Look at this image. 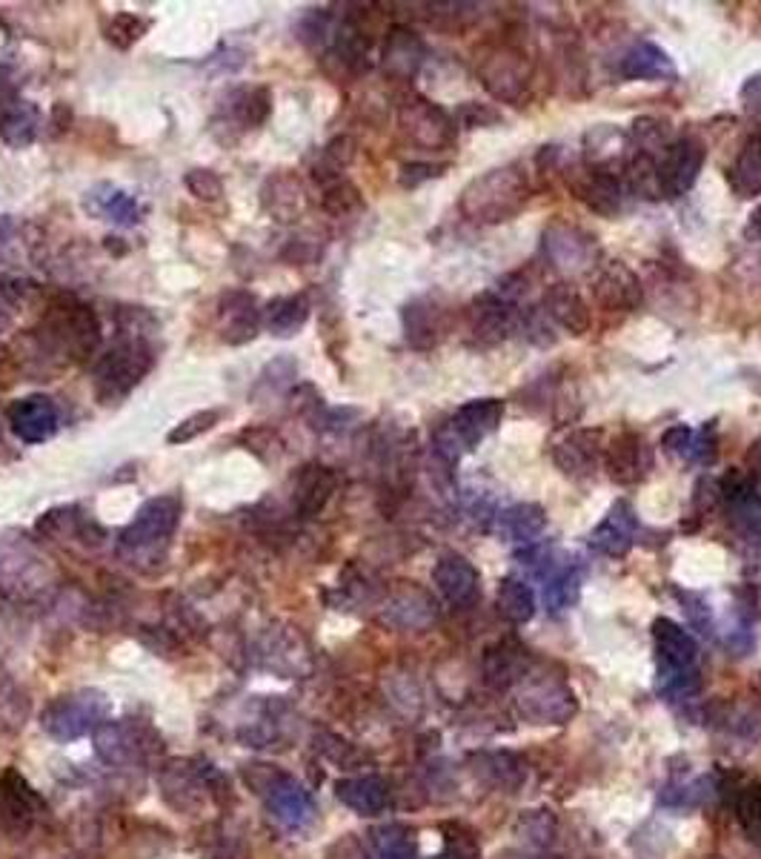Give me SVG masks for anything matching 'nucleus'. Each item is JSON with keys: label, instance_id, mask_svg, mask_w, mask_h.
I'll list each match as a JSON object with an SVG mask.
<instances>
[{"label": "nucleus", "instance_id": "obj_4", "mask_svg": "<svg viewBox=\"0 0 761 859\" xmlns=\"http://www.w3.org/2000/svg\"><path fill=\"white\" fill-rule=\"evenodd\" d=\"M152 347L144 338H123L95 364V393L100 402H118L152 369Z\"/></svg>", "mask_w": 761, "mask_h": 859}, {"label": "nucleus", "instance_id": "obj_7", "mask_svg": "<svg viewBox=\"0 0 761 859\" xmlns=\"http://www.w3.org/2000/svg\"><path fill=\"white\" fill-rule=\"evenodd\" d=\"M708 161V149L695 135H681L673 144L661 149L655 158V189L664 198H681L699 181L701 169Z\"/></svg>", "mask_w": 761, "mask_h": 859}, {"label": "nucleus", "instance_id": "obj_43", "mask_svg": "<svg viewBox=\"0 0 761 859\" xmlns=\"http://www.w3.org/2000/svg\"><path fill=\"white\" fill-rule=\"evenodd\" d=\"M293 378H295V364L289 362V358H278V362H273L264 373H260L258 384H255V393H260V389L267 387L269 398L280 396V393L293 384Z\"/></svg>", "mask_w": 761, "mask_h": 859}, {"label": "nucleus", "instance_id": "obj_27", "mask_svg": "<svg viewBox=\"0 0 761 859\" xmlns=\"http://www.w3.org/2000/svg\"><path fill=\"white\" fill-rule=\"evenodd\" d=\"M83 209L89 215H98V218H107L115 224H135L140 218V207L135 201V195L123 192V189L112 187V184H98L92 192H87L83 198Z\"/></svg>", "mask_w": 761, "mask_h": 859}, {"label": "nucleus", "instance_id": "obj_44", "mask_svg": "<svg viewBox=\"0 0 761 859\" xmlns=\"http://www.w3.org/2000/svg\"><path fill=\"white\" fill-rule=\"evenodd\" d=\"M693 436H695L693 427H688V424H675V427H670L668 433L661 436V444H664V451H668L670 456H675V458H681V462L690 464Z\"/></svg>", "mask_w": 761, "mask_h": 859}, {"label": "nucleus", "instance_id": "obj_19", "mask_svg": "<svg viewBox=\"0 0 761 859\" xmlns=\"http://www.w3.org/2000/svg\"><path fill=\"white\" fill-rule=\"evenodd\" d=\"M267 806L273 819L287 831H300L307 828L315 817L313 797L289 777H280L273 788H269Z\"/></svg>", "mask_w": 761, "mask_h": 859}, {"label": "nucleus", "instance_id": "obj_22", "mask_svg": "<svg viewBox=\"0 0 761 859\" xmlns=\"http://www.w3.org/2000/svg\"><path fill=\"white\" fill-rule=\"evenodd\" d=\"M621 78L627 81H668L675 75V63L668 52L655 43L641 41L624 52L619 63Z\"/></svg>", "mask_w": 761, "mask_h": 859}, {"label": "nucleus", "instance_id": "obj_46", "mask_svg": "<svg viewBox=\"0 0 761 859\" xmlns=\"http://www.w3.org/2000/svg\"><path fill=\"white\" fill-rule=\"evenodd\" d=\"M438 175H444V167H438V164H407V167H401V184L418 187V184L438 178Z\"/></svg>", "mask_w": 761, "mask_h": 859}, {"label": "nucleus", "instance_id": "obj_36", "mask_svg": "<svg viewBox=\"0 0 761 859\" xmlns=\"http://www.w3.org/2000/svg\"><path fill=\"white\" fill-rule=\"evenodd\" d=\"M495 604H498L501 616L513 624L530 622L535 613L533 591H530V584L518 582V579H504V582H501Z\"/></svg>", "mask_w": 761, "mask_h": 859}, {"label": "nucleus", "instance_id": "obj_28", "mask_svg": "<svg viewBox=\"0 0 761 859\" xmlns=\"http://www.w3.org/2000/svg\"><path fill=\"white\" fill-rule=\"evenodd\" d=\"M309 309L313 307H309V298L304 296V293L280 296L267 304V309L260 313V322H264V327H267L275 338H289L307 324Z\"/></svg>", "mask_w": 761, "mask_h": 859}, {"label": "nucleus", "instance_id": "obj_38", "mask_svg": "<svg viewBox=\"0 0 761 859\" xmlns=\"http://www.w3.org/2000/svg\"><path fill=\"white\" fill-rule=\"evenodd\" d=\"M147 29H149V21L138 18V14L118 12L107 27V41L115 43L118 49H129L132 43L140 41V34L147 32Z\"/></svg>", "mask_w": 761, "mask_h": 859}, {"label": "nucleus", "instance_id": "obj_8", "mask_svg": "<svg viewBox=\"0 0 761 859\" xmlns=\"http://www.w3.org/2000/svg\"><path fill=\"white\" fill-rule=\"evenodd\" d=\"M544 256L561 273H584V269H595L601 264V249L595 238L587 229L564 221L550 224V229L544 233Z\"/></svg>", "mask_w": 761, "mask_h": 859}, {"label": "nucleus", "instance_id": "obj_30", "mask_svg": "<svg viewBox=\"0 0 761 859\" xmlns=\"http://www.w3.org/2000/svg\"><path fill=\"white\" fill-rule=\"evenodd\" d=\"M730 187L739 198H755L761 195V129L748 138V144L735 155L730 169Z\"/></svg>", "mask_w": 761, "mask_h": 859}, {"label": "nucleus", "instance_id": "obj_17", "mask_svg": "<svg viewBox=\"0 0 761 859\" xmlns=\"http://www.w3.org/2000/svg\"><path fill=\"white\" fill-rule=\"evenodd\" d=\"M12 433L27 444H40L52 438L58 430V407L47 396H27L9 407Z\"/></svg>", "mask_w": 761, "mask_h": 859}, {"label": "nucleus", "instance_id": "obj_20", "mask_svg": "<svg viewBox=\"0 0 761 859\" xmlns=\"http://www.w3.org/2000/svg\"><path fill=\"white\" fill-rule=\"evenodd\" d=\"M573 192L581 204H587L593 213L607 215V218L619 215L621 204H624V187H621L619 178L604 167H593L579 172V178L573 181Z\"/></svg>", "mask_w": 761, "mask_h": 859}, {"label": "nucleus", "instance_id": "obj_2", "mask_svg": "<svg viewBox=\"0 0 761 859\" xmlns=\"http://www.w3.org/2000/svg\"><path fill=\"white\" fill-rule=\"evenodd\" d=\"M180 504L178 496L167 493V496L149 498L138 513H135L132 522L127 524V531L120 533L118 539V553L129 562H152L155 556L167 551L169 542H172L175 531H178L180 522Z\"/></svg>", "mask_w": 761, "mask_h": 859}, {"label": "nucleus", "instance_id": "obj_9", "mask_svg": "<svg viewBox=\"0 0 761 859\" xmlns=\"http://www.w3.org/2000/svg\"><path fill=\"white\" fill-rule=\"evenodd\" d=\"M398 118L401 129L421 149H444L453 141L455 129L449 115L441 107H435L433 101H427V98H409V101L401 103Z\"/></svg>", "mask_w": 761, "mask_h": 859}, {"label": "nucleus", "instance_id": "obj_35", "mask_svg": "<svg viewBox=\"0 0 761 859\" xmlns=\"http://www.w3.org/2000/svg\"><path fill=\"white\" fill-rule=\"evenodd\" d=\"M581 593V576L575 567L570 564H561V567H550L547 573V584H544V604H547L550 611H567L579 602Z\"/></svg>", "mask_w": 761, "mask_h": 859}, {"label": "nucleus", "instance_id": "obj_42", "mask_svg": "<svg viewBox=\"0 0 761 859\" xmlns=\"http://www.w3.org/2000/svg\"><path fill=\"white\" fill-rule=\"evenodd\" d=\"M739 822L741 828H744V833L761 846V786H753L741 793Z\"/></svg>", "mask_w": 761, "mask_h": 859}, {"label": "nucleus", "instance_id": "obj_10", "mask_svg": "<svg viewBox=\"0 0 761 859\" xmlns=\"http://www.w3.org/2000/svg\"><path fill=\"white\" fill-rule=\"evenodd\" d=\"M590 289H593L595 304L610 309V313H633L644 298L639 276L624 261L599 264L593 269Z\"/></svg>", "mask_w": 761, "mask_h": 859}, {"label": "nucleus", "instance_id": "obj_5", "mask_svg": "<svg viewBox=\"0 0 761 859\" xmlns=\"http://www.w3.org/2000/svg\"><path fill=\"white\" fill-rule=\"evenodd\" d=\"M109 717V699L98 691H78L69 697H60L49 702L40 713V725L49 737L60 742H75L87 737L89 731H98L100 722Z\"/></svg>", "mask_w": 761, "mask_h": 859}, {"label": "nucleus", "instance_id": "obj_37", "mask_svg": "<svg viewBox=\"0 0 761 859\" xmlns=\"http://www.w3.org/2000/svg\"><path fill=\"white\" fill-rule=\"evenodd\" d=\"M375 853L378 859H418V848L407 828L387 826L375 831Z\"/></svg>", "mask_w": 761, "mask_h": 859}, {"label": "nucleus", "instance_id": "obj_32", "mask_svg": "<svg viewBox=\"0 0 761 859\" xmlns=\"http://www.w3.org/2000/svg\"><path fill=\"white\" fill-rule=\"evenodd\" d=\"M547 527V513L541 511L538 504H515L510 511L498 516V533L513 542H533L541 536V531Z\"/></svg>", "mask_w": 761, "mask_h": 859}, {"label": "nucleus", "instance_id": "obj_3", "mask_svg": "<svg viewBox=\"0 0 761 859\" xmlns=\"http://www.w3.org/2000/svg\"><path fill=\"white\" fill-rule=\"evenodd\" d=\"M504 418V402L501 398H475L453 413L444 427L435 433L438 453L447 462H455L464 453L475 451L487 436H493Z\"/></svg>", "mask_w": 761, "mask_h": 859}, {"label": "nucleus", "instance_id": "obj_49", "mask_svg": "<svg viewBox=\"0 0 761 859\" xmlns=\"http://www.w3.org/2000/svg\"><path fill=\"white\" fill-rule=\"evenodd\" d=\"M744 236H748V241L761 244V207L755 209L753 215H750V221H748V229H744Z\"/></svg>", "mask_w": 761, "mask_h": 859}, {"label": "nucleus", "instance_id": "obj_26", "mask_svg": "<svg viewBox=\"0 0 761 859\" xmlns=\"http://www.w3.org/2000/svg\"><path fill=\"white\" fill-rule=\"evenodd\" d=\"M335 797L349 808V811L360 813V817H375L387 808V786L378 777H355L340 779L335 786Z\"/></svg>", "mask_w": 761, "mask_h": 859}, {"label": "nucleus", "instance_id": "obj_33", "mask_svg": "<svg viewBox=\"0 0 761 859\" xmlns=\"http://www.w3.org/2000/svg\"><path fill=\"white\" fill-rule=\"evenodd\" d=\"M264 207L275 221H293L304 209V189L293 175H275L264 189Z\"/></svg>", "mask_w": 761, "mask_h": 859}, {"label": "nucleus", "instance_id": "obj_23", "mask_svg": "<svg viewBox=\"0 0 761 859\" xmlns=\"http://www.w3.org/2000/svg\"><path fill=\"white\" fill-rule=\"evenodd\" d=\"M335 487H338V478L329 467H324V464L304 467L295 478V507H298L300 516H318L333 498Z\"/></svg>", "mask_w": 761, "mask_h": 859}, {"label": "nucleus", "instance_id": "obj_24", "mask_svg": "<svg viewBox=\"0 0 761 859\" xmlns=\"http://www.w3.org/2000/svg\"><path fill=\"white\" fill-rule=\"evenodd\" d=\"M224 342L238 347L258 336L260 329V309L255 307V298L247 293H229L224 298Z\"/></svg>", "mask_w": 761, "mask_h": 859}, {"label": "nucleus", "instance_id": "obj_31", "mask_svg": "<svg viewBox=\"0 0 761 859\" xmlns=\"http://www.w3.org/2000/svg\"><path fill=\"white\" fill-rule=\"evenodd\" d=\"M421 61H424V43L418 41V34L409 29H393L384 43V67L387 72L398 75V78H409L418 72Z\"/></svg>", "mask_w": 761, "mask_h": 859}, {"label": "nucleus", "instance_id": "obj_15", "mask_svg": "<svg viewBox=\"0 0 761 859\" xmlns=\"http://www.w3.org/2000/svg\"><path fill=\"white\" fill-rule=\"evenodd\" d=\"M538 313L547 318L550 327H561L570 336H584L593 324L587 302L581 298L573 284H553L541 298Z\"/></svg>", "mask_w": 761, "mask_h": 859}, {"label": "nucleus", "instance_id": "obj_11", "mask_svg": "<svg viewBox=\"0 0 761 859\" xmlns=\"http://www.w3.org/2000/svg\"><path fill=\"white\" fill-rule=\"evenodd\" d=\"M481 81L501 101H521L533 81V69L524 55L513 52V49H498L481 67Z\"/></svg>", "mask_w": 761, "mask_h": 859}, {"label": "nucleus", "instance_id": "obj_41", "mask_svg": "<svg viewBox=\"0 0 761 859\" xmlns=\"http://www.w3.org/2000/svg\"><path fill=\"white\" fill-rule=\"evenodd\" d=\"M358 207H360V195L353 184L340 181V178L338 181L327 184V189H324V209H327L329 215H347Z\"/></svg>", "mask_w": 761, "mask_h": 859}, {"label": "nucleus", "instance_id": "obj_12", "mask_svg": "<svg viewBox=\"0 0 761 859\" xmlns=\"http://www.w3.org/2000/svg\"><path fill=\"white\" fill-rule=\"evenodd\" d=\"M653 467V451L648 438L624 430L604 447V471L615 484H635Z\"/></svg>", "mask_w": 761, "mask_h": 859}, {"label": "nucleus", "instance_id": "obj_6", "mask_svg": "<svg viewBox=\"0 0 761 859\" xmlns=\"http://www.w3.org/2000/svg\"><path fill=\"white\" fill-rule=\"evenodd\" d=\"M655 651H659V673L661 685L670 693L688 691L693 685L695 662H699V644L681 624L670 619H655L653 622Z\"/></svg>", "mask_w": 761, "mask_h": 859}, {"label": "nucleus", "instance_id": "obj_50", "mask_svg": "<svg viewBox=\"0 0 761 859\" xmlns=\"http://www.w3.org/2000/svg\"><path fill=\"white\" fill-rule=\"evenodd\" d=\"M3 327H7V316H3V313H0V329H3Z\"/></svg>", "mask_w": 761, "mask_h": 859}, {"label": "nucleus", "instance_id": "obj_45", "mask_svg": "<svg viewBox=\"0 0 761 859\" xmlns=\"http://www.w3.org/2000/svg\"><path fill=\"white\" fill-rule=\"evenodd\" d=\"M515 668H518V653L510 648V644H504L501 651H493L487 659V677L493 679V682H507V673H515Z\"/></svg>", "mask_w": 761, "mask_h": 859}, {"label": "nucleus", "instance_id": "obj_48", "mask_svg": "<svg viewBox=\"0 0 761 859\" xmlns=\"http://www.w3.org/2000/svg\"><path fill=\"white\" fill-rule=\"evenodd\" d=\"M461 115V121H464V127H484V124L490 121H501V115L493 112V109H484L478 107V103H464V107L458 109Z\"/></svg>", "mask_w": 761, "mask_h": 859}, {"label": "nucleus", "instance_id": "obj_18", "mask_svg": "<svg viewBox=\"0 0 761 859\" xmlns=\"http://www.w3.org/2000/svg\"><path fill=\"white\" fill-rule=\"evenodd\" d=\"M635 527H639V522H635L633 507L624 498H619L607 511V516L595 524V531L590 533V544L604 556H627L635 542Z\"/></svg>", "mask_w": 761, "mask_h": 859}, {"label": "nucleus", "instance_id": "obj_16", "mask_svg": "<svg viewBox=\"0 0 761 859\" xmlns=\"http://www.w3.org/2000/svg\"><path fill=\"white\" fill-rule=\"evenodd\" d=\"M433 582L453 608H470L478 599V571L458 553L441 556L433 567Z\"/></svg>", "mask_w": 761, "mask_h": 859}, {"label": "nucleus", "instance_id": "obj_29", "mask_svg": "<svg viewBox=\"0 0 761 859\" xmlns=\"http://www.w3.org/2000/svg\"><path fill=\"white\" fill-rule=\"evenodd\" d=\"M273 112V92L267 87H240L227 98L229 121L238 129H255Z\"/></svg>", "mask_w": 761, "mask_h": 859}, {"label": "nucleus", "instance_id": "obj_34", "mask_svg": "<svg viewBox=\"0 0 761 859\" xmlns=\"http://www.w3.org/2000/svg\"><path fill=\"white\" fill-rule=\"evenodd\" d=\"M404 329H407V342L418 349L433 347L441 338V309L429 302H413L404 309Z\"/></svg>", "mask_w": 761, "mask_h": 859}, {"label": "nucleus", "instance_id": "obj_14", "mask_svg": "<svg viewBox=\"0 0 761 859\" xmlns=\"http://www.w3.org/2000/svg\"><path fill=\"white\" fill-rule=\"evenodd\" d=\"M470 327L481 344H498L518 327L515 302L504 298L501 293H484L470 304Z\"/></svg>", "mask_w": 761, "mask_h": 859}, {"label": "nucleus", "instance_id": "obj_47", "mask_svg": "<svg viewBox=\"0 0 761 859\" xmlns=\"http://www.w3.org/2000/svg\"><path fill=\"white\" fill-rule=\"evenodd\" d=\"M739 98H741V109H744L750 118L761 121V75H753V78L744 81Z\"/></svg>", "mask_w": 761, "mask_h": 859}, {"label": "nucleus", "instance_id": "obj_40", "mask_svg": "<svg viewBox=\"0 0 761 859\" xmlns=\"http://www.w3.org/2000/svg\"><path fill=\"white\" fill-rule=\"evenodd\" d=\"M184 184H187V189L198 201L213 204L224 195V181H220V175L215 169H189Z\"/></svg>", "mask_w": 761, "mask_h": 859}, {"label": "nucleus", "instance_id": "obj_21", "mask_svg": "<svg viewBox=\"0 0 761 859\" xmlns=\"http://www.w3.org/2000/svg\"><path fill=\"white\" fill-rule=\"evenodd\" d=\"M40 132V109L27 98H9L0 103V138L12 149L32 147Z\"/></svg>", "mask_w": 761, "mask_h": 859}, {"label": "nucleus", "instance_id": "obj_13", "mask_svg": "<svg viewBox=\"0 0 761 859\" xmlns=\"http://www.w3.org/2000/svg\"><path fill=\"white\" fill-rule=\"evenodd\" d=\"M601 430H573L553 444V462L573 482H584L599 471Z\"/></svg>", "mask_w": 761, "mask_h": 859}, {"label": "nucleus", "instance_id": "obj_1", "mask_svg": "<svg viewBox=\"0 0 761 859\" xmlns=\"http://www.w3.org/2000/svg\"><path fill=\"white\" fill-rule=\"evenodd\" d=\"M530 201L527 175L515 167H498L478 175L470 187L461 192V213L475 224L510 221Z\"/></svg>", "mask_w": 761, "mask_h": 859}, {"label": "nucleus", "instance_id": "obj_39", "mask_svg": "<svg viewBox=\"0 0 761 859\" xmlns=\"http://www.w3.org/2000/svg\"><path fill=\"white\" fill-rule=\"evenodd\" d=\"M220 409H200V413H192L189 418H184V422L178 424V427L169 430V444H189L195 442V438L200 436V433H209V430L215 427V424L220 422Z\"/></svg>", "mask_w": 761, "mask_h": 859}, {"label": "nucleus", "instance_id": "obj_25", "mask_svg": "<svg viewBox=\"0 0 761 859\" xmlns=\"http://www.w3.org/2000/svg\"><path fill=\"white\" fill-rule=\"evenodd\" d=\"M40 802L34 797L32 788L27 786V779L20 777V773L9 771L0 782V819L12 828H23L29 826L38 813Z\"/></svg>", "mask_w": 761, "mask_h": 859}]
</instances>
